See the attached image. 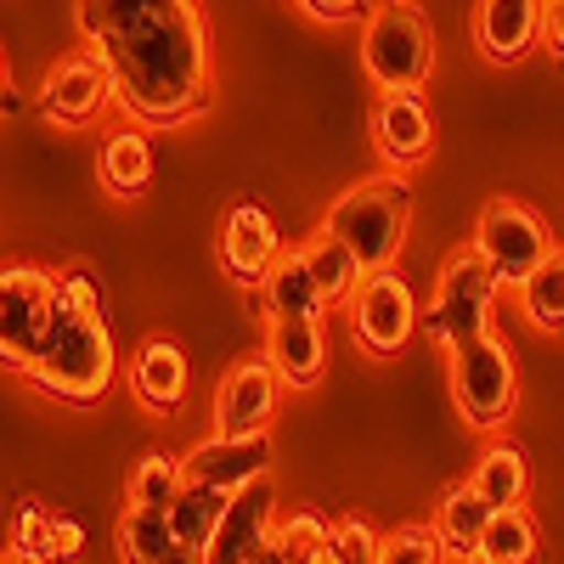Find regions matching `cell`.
<instances>
[{
	"label": "cell",
	"mask_w": 564,
	"mask_h": 564,
	"mask_svg": "<svg viewBox=\"0 0 564 564\" xmlns=\"http://www.w3.org/2000/svg\"><path fill=\"white\" fill-rule=\"evenodd\" d=\"M271 536H276V547L289 553L294 564H305V558L327 542V520H322V513H311V508H300V513H289L282 525H271Z\"/></svg>",
	"instance_id": "f546056e"
},
{
	"label": "cell",
	"mask_w": 564,
	"mask_h": 564,
	"mask_svg": "<svg viewBox=\"0 0 564 564\" xmlns=\"http://www.w3.org/2000/svg\"><path fill=\"white\" fill-rule=\"evenodd\" d=\"M164 513H170L175 542L193 547V553H204L209 536H215V525H220V513H226V491H209V486H193V480H186Z\"/></svg>",
	"instance_id": "d4e9b609"
},
{
	"label": "cell",
	"mask_w": 564,
	"mask_h": 564,
	"mask_svg": "<svg viewBox=\"0 0 564 564\" xmlns=\"http://www.w3.org/2000/svg\"><path fill=\"white\" fill-rule=\"evenodd\" d=\"M271 525H276V491L265 480L243 486L226 497V513L204 547V564H249L260 542H271Z\"/></svg>",
	"instance_id": "9a60e30c"
},
{
	"label": "cell",
	"mask_w": 564,
	"mask_h": 564,
	"mask_svg": "<svg viewBox=\"0 0 564 564\" xmlns=\"http://www.w3.org/2000/svg\"><path fill=\"white\" fill-rule=\"evenodd\" d=\"M181 486H186L181 457H170V452H148V457L130 468V508H170Z\"/></svg>",
	"instance_id": "83f0119b"
},
{
	"label": "cell",
	"mask_w": 564,
	"mask_h": 564,
	"mask_svg": "<svg viewBox=\"0 0 564 564\" xmlns=\"http://www.w3.org/2000/svg\"><path fill=\"white\" fill-rule=\"evenodd\" d=\"M18 108V90H12V79H7V57H0V119H7Z\"/></svg>",
	"instance_id": "e575fe53"
},
{
	"label": "cell",
	"mask_w": 564,
	"mask_h": 564,
	"mask_svg": "<svg viewBox=\"0 0 564 564\" xmlns=\"http://www.w3.org/2000/svg\"><path fill=\"white\" fill-rule=\"evenodd\" d=\"M475 254L491 265L497 282L520 289V282L553 254V238H547V220L520 204V198H491L475 220Z\"/></svg>",
	"instance_id": "52a82bcc"
},
{
	"label": "cell",
	"mask_w": 564,
	"mask_h": 564,
	"mask_svg": "<svg viewBox=\"0 0 564 564\" xmlns=\"http://www.w3.org/2000/svg\"><path fill=\"white\" fill-rule=\"evenodd\" d=\"M452 367V401L463 412V423L475 430H502L520 406V367H513V350L497 334L463 339L457 350H446Z\"/></svg>",
	"instance_id": "8992f818"
},
{
	"label": "cell",
	"mask_w": 564,
	"mask_h": 564,
	"mask_svg": "<svg viewBox=\"0 0 564 564\" xmlns=\"http://www.w3.org/2000/svg\"><path fill=\"white\" fill-rule=\"evenodd\" d=\"M305 564H345V558H339V553H334V542H322V547H316V553H311V558H305Z\"/></svg>",
	"instance_id": "8d00e7d4"
},
{
	"label": "cell",
	"mask_w": 564,
	"mask_h": 564,
	"mask_svg": "<svg viewBox=\"0 0 564 564\" xmlns=\"http://www.w3.org/2000/svg\"><path fill=\"white\" fill-rule=\"evenodd\" d=\"M97 175L113 198H141L153 181V130L141 124H124L102 141V159H97Z\"/></svg>",
	"instance_id": "d6986e66"
},
{
	"label": "cell",
	"mask_w": 564,
	"mask_h": 564,
	"mask_svg": "<svg viewBox=\"0 0 564 564\" xmlns=\"http://www.w3.org/2000/svg\"><path fill=\"white\" fill-rule=\"evenodd\" d=\"M34 102H40V113L52 119V124H68V130H79V124H90V119H102V108H119L108 68L90 57V52L63 57L52 74L40 79V97H34Z\"/></svg>",
	"instance_id": "30bf717a"
},
{
	"label": "cell",
	"mask_w": 564,
	"mask_h": 564,
	"mask_svg": "<svg viewBox=\"0 0 564 564\" xmlns=\"http://www.w3.org/2000/svg\"><path fill=\"white\" fill-rule=\"evenodd\" d=\"M300 254H305V265H311V282H316V294H322V311H345L350 294H356V282L367 276V271L356 265V254H350L327 226L316 231Z\"/></svg>",
	"instance_id": "44dd1931"
},
{
	"label": "cell",
	"mask_w": 564,
	"mask_h": 564,
	"mask_svg": "<svg viewBox=\"0 0 564 564\" xmlns=\"http://www.w3.org/2000/svg\"><path fill=\"white\" fill-rule=\"evenodd\" d=\"M547 0H480L475 7V40L491 63H520L542 40Z\"/></svg>",
	"instance_id": "ac0fdd59"
},
{
	"label": "cell",
	"mask_w": 564,
	"mask_h": 564,
	"mask_svg": "<svg viewBox=\"0 0 564 564\" xmlns=\"http://www.w3.org/2000/svg\"><path fill=\"white\" fill-rule=\"evenodd\" d=\"M153 564H204V553H193V547H181V542H175V547H170V553H159Z\"/></svg>",
	"instance_id": "d590c367"
},
{
	"label": "cell",
	"mask_w": 564,
	"mask_h": 564,
	"mask_svg": "<svg viewBox=\"0 0 564 564\" xmlns=\"http://www.w3.org/2000/svg\"><path fill=\"white\" fill-rule=\"evenodd\" d=\"M23 379L40 395L68 401V406H90L113 390L119 350H113V327H108V305H102V282L90 271L57 276L52 322H45V339H40L34 361L23 367Z\"/></svg>",
	"instance_id": "7a4b0ae2"
},
{
	"label": "cell",
	"mask_w": 564,
	"mask_h": 564,
	"mask_svg": "<svg viewBox=\"0 0 564 564\" xmlns=\"http://www.w3.org/2000/svg\"><path fill=\"white\" fill-rule=\"evenodd\" d=\"M361 68L379 90H423L435 74V29L412 0H379L361 23Z\"/></svg>",
	"instance_id": "277c9868"
},
{
	"label": "cell",
	"mask_w": 564,
	"mask_h": 564,
	"mask_svg": "<svg viewBox=\"0 0 564 564\" xmlns=\"http://www.w3.org/2000/svg\"><path fill=\"white\" fill-rule=\"evenodd\" d=\"M406 220H412V186L395 170H379L356 181L350 193H339V204L327 209V231L356 254L361 271H390L406 249Z\"/></svg>",
	"instance_id": "3957f363"
},
{
	"label": "cell",
	"mask_w": 564,
	"mask_h": 564,
	"mask_svg": "<svg viewBox=\"0 0 564 564\" xmlns=\"http://www.w3.org/2000/svg\"><path fill=\"white\" fill-rule=\"evenodd\" d=\"M282 254V238L260 204H231L220 220V265L238 289H260Z\"/></svg>",
	"instance_id": "5bb4252c"
},
{
	"label": "cell",
	"mask_w": 564,
	"mask_h": 564,
	"mask_svg": "<svg viewBox=\"0 0 564 564\" xmlns=\"http://www.w3.org/2000/svg\"><path fill=\"white\" fill-rule=\"evenodd\" d=\"M186 390H193V361H186V350L175 339H148L135 356H130V395L170 417L186 406Z\"/></svg>",
	"instance_id": "e0dca14e"
},
{
	"label": "cell",
	"mask_w": 564,
	"mask_h": 564,
	"mask_svg": "<svg viewBox=\"0 0 564 564\" xmlns=\"http://www.w3.org/2000/svg\"><path fill=\"white\" fill-rule=\"evenodd\" d=\"M85 52L141 130H175L209 108V29L198 0H79Z\"/></svg>",
	"instance_id": "6da1fadb"
},
{
	"label": "cell",
	"mask_w": 564,
	"mask_h": 564,
	"mask_svg": "<svg viewBox=\"0 0 564 564\" xmlns=\"http://www.w3.org/2000/svg\"><path fill=\"white\" fill-rule=\"evenodd\" d=\"M345 316H350V334H356V345L367 350V356H401L406 345H412V334H417V294H412V282L390 265V271H367L361 282H356V294H350V305H345Z\"/></svg>",
	"instance_id": "ba28073f"
},
{
	"label": "cell",
	"mask_w": 564,
	"mask_h": 564,
	"mask_svg": "<svg viewBox=\"0 0 564 564\" xmlns=\"http://www.w3.org/2000/svg\"><path fill=\"white\" fill-rule=\"evenodd\" d=\"M542 40H547V52L564 63V0H547V12H542Z\"/></svg>",
	"instance_id": "d6a6232c"
},
{
	"label": "cell",
	"mask_w": 564,
	"mask_h": 564,
	"mask_svg": "<svg viewBox=\"0 0 564 564\" xmlns=\"http://www.w3.org/2000/svg\"><path fill=\"white\" fill-rule=\"evenodd\" d=\"M372 564H446V553H441V536L430 525H401L395 536L379 542V558Z\"/></svg>",
	"instance_id": "f1b7e54d"
},
{
	"label": "cell",
	"mask_w": 564,
	"mask_h": 564,
	"mask_svg": "<svg viewBox=\"0 0 564 564\" xmlns=\"http://www.w3.org/2000/svg\"><path fill=\"white\" fill-rule=\"evenodd\" d=\"M486 520H491V502L475 491V486H452L435 508V536H441V553L446 558H475L480 553V536H486Z\"/></svg>",
	"instance_id": "ffe728a7"
},
{
	"label": "cell",
	"mask_w": 564,
	"mask_h": 564,
	"mask_svg": "<svg viewBox=\"0 0 564 564\" xmlns=\"http://www.w3.org/2000/svg\"><path fill=\"white\" fill-rule=\"evenodd\" d=\"M265 361L282 379V390H316L327 372L322 316H271L265 322Z\"/></svg>",
	"instance_id": "2e32d148"
},
{
	"label": "cell",
	"mask_w": 564,
	"mask_h": 564,
	"mask_svg": "<svg viewBox=\"0 0 564 564\" xmlns=\"http://www.w3.org/2000/svg\"><path fill=\"white\" fill-rule=\"evenodd\" d=\"M276 395H282V379L271 372L265 356L231 361L220 390H215V435H265Z\"/></svg>",
	"instance_id": "7c38bea8"
},
{
	"label": "cell",
	"mask_w": 564,
	"mask_h": 564,
	"mask_svg": "<svg viewBox=\"0 0 564 564\" xmlns=\"http://www.w3.org/2000/svg\"><path fill=\"white\" fill-rule=\"evenodd\" d=\"M57 276L40 265H0V367L23 372L45 339Z\"/></svg>",
	"instance_id": "9c48e42d"
},
{
	"label": "cell",
	"mask_w": 564,
	"mask_h": 564,
	"mask_svg": "<svg viewBox=\"0 0 564 564\" xmlns=\"http://www.w3.org/2000/svg\"><path fill=\"white\" fill-rule=\"evenodd\" d=\"M260 305H265V322H271V316H327L316 282H311V265H305L300 249H282V254H276L271 276L260 282Z\"/></svg>",
	"instance_id": "7402d4cb"
},
{
	"label": "cell",
	"mask_w": 564,
	"mask_h": 564,
	"mask_svg": "<svg viewBox=\"0 0 564 564\" xmlns=\"http://www.w3.org/2000/svg\"><path fill=\"white\" fill-rule=\"evenodd\" d=\"M327 542H334V553L345 564H372L379 558V531H372L367 520H327Z\"/></svg>",
	"instance_id": "4dcf8cb0"
},
{
	"label": "cell",
	"mask_w": 564,
	"mask_h": 564,
	"mask_svg": "<svg viewBox=\"0 0 564 564\" xmlns=\"http://www.w3.org/2000/svg\"><path fill=\"white\" fill-rule=\"evenodd\" d=\"M468 486H475L491 508H520L525 491H531V468H525V452L513 441H491L475 463V475H468Z\"/></svg>",
	"instance_id": "603a6c76"
},
{
	"label": "cell",
	"mask_w": 564,
	"mask_h": 564,
	"mask_svg": "<svg viewBox=\"0 0 564 564\" xmlns=\"http://www.w3.org/2000/svg\"><path fill=\"white\" fill-rule=\"evenodd\" d=\"M372 148H379L384 170L406 175L435 153V119L423 90H379V108H372Z\"/></svg>",
	"instance_id": "8fae6325"
},
{
	"label": "cell",
	"mask_w": 564,
	"mask_h": 564,
	"mask_svg": "<svg viewBox=\"0 0 564 564\" xmlns=\"http://www.w3.org/2000/svg\"><path fill=\"white\" fill-rule=\"evenodd\" d=\"M0 564H34L29 553H7V558H0Z\"/></svg>",
	"instance_id": "74e56055"
},
{
	"label": "cell",
	"mask_w": 564,
	"mask_h": 564,
	"mask_svg": "<svg viewBox=\"0 0 564 564\" xmlns=\"http://www.w3.org/2000/svg\"><path fill=\"white\" fill-rule=\"evenodd\" d=\"M113 542H119V558H124V564H153L159 553L175 547L170 513H164V508H124Z\"/></svg>",
	"instance_id": "4316f807"
},
{
	"label": "cell",
	"mask_w": 564,
	"mask_h": 564,
	"mask_svg": "<svg viewBox=\"0 0 564 564\" xmlns=\"http://www.w3.org/2000/svg\"><path fill=\"white\" fill-rule=\"evenodd\" d=\"M294 7L316 23H356L367 12V0H294Z\"/></svg>",
	"instance_id": "1f68e13d"
},
{
	"label": "cell",
	"mask_w": 564,
	"mask_h": 564,
	"mask_svg": "<svg viewBox=\"0 0 564 564\" xmlns=\"http://www.w3.org/2000/svg\"><path fill=\"white\" fill-rule=\"evenodd\" d=\"M271 468V435H209L204 446H193L181 457V475L193 486H209V491H243L254 480H265Z\"/></svg>",
	"instance_id": "4fadbf2b"
},
{
	"label": "cell",
	"mask_w": 564,
	"mask_h": 564,
	"mask_svg": "<svg viewBox=\"0 0 564 564\" xmlns=\"http://www.w3.org/2000/svg\"><path fill=\"white\" fill-rule=\"evenodd\" d=\"M457 564H486V558H457Z\"/></svg>",
	"instance_id": "f35d334b"
},
{
	"label": "cell",
	"mask_w": 564,
	"mask_h": 564,
	"mask_svg": "<svg viewBox=\"0 0 564 564\" xmlns=\"http://www.w3.org/2000/svg\"><path fill=\"white\" fill-rule=\"evenodd\" d=\"M475 558H486V564H536L542 558V536H536V520L525 513V502L520 508H491Z\"/></svg>",
	"instance_id": "cb8c5ba5"
},
{
	"label": "cell",
	"mask_w": 564,
	"mask_h": 564,
	"mask_svg": "<svg viewBox=\"0 0 564 564\" xmlns=\"http://www.w3.org/2000/svg\"><path fill=\"white\" fill-rule=\"evenodd\" d=\"M520 311L531 327H542V334H564V249H553L520 289Z\"/></svg>",
	"instance_id": "484cf974"
},
{
	"label": "cell",
	"mask_w": 564,
	"mask_h": 564,
	"mask_svg": "<svg viewBox=\"0 0 564 564\" xmlns=\"http://www.w3.org/2000/svg\"><path fill=\"white\" fill-rule=\"evenodd\" d=\"M249 564H294V558L282 553V547H276V536H271V542H260V547H254V558H249Z\"/></svg>",
	"instance_id": "836d02e7"
},
{
	"label": "cell",
	"mask_w": 564,
	"mask_h": 564,
	"mask_svg": "<svg viewBox=\"0 0 564 564\" xmlns=\"http://www.w3.org/2000/svg\"><path fill=\"white\" fill-rule=\"evenodd\" d=\"M497 289H502V282H497L491 265L475 254V243H468V249H457V254L441 265L435 300L423 305L417 327H423V334H430L441 350H457L463 339H480V334H491Z\"/></svg>",
	"instance_id": "5b68a950"
}]
</instances>
